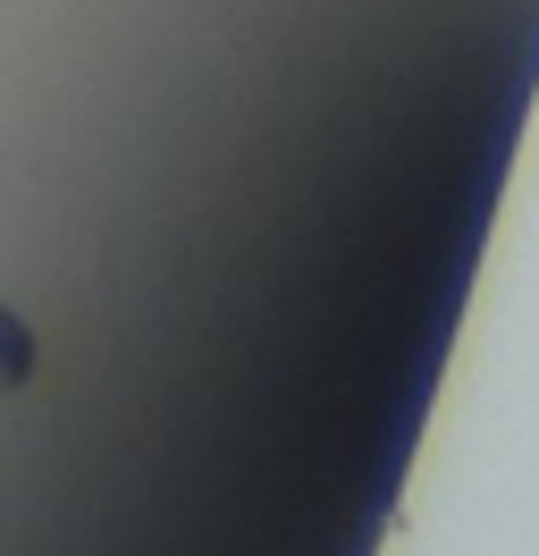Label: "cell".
<instances>
[{"label":"cell","mask_w":539,"mask_h":556,"mask_svg":"<svg viewBox=\"0 0 539 556\" xmlns=\"http://www.w3.org/2000/svg\"><path fill=\"white\" fill-rule=\"evenodd\" d=\"M0 380H26V329L0 313Z\"/></svg>","instance_id":"cell-1"}]
</instances>
